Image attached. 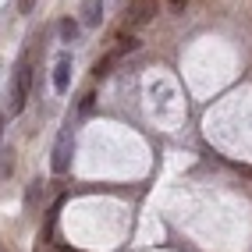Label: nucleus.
Returning <instances> with one entry per match:
<instances>
[{
    "mask_svg": "<svg viewBox=\"0 0 252 252\" xmlns=\"http://www.w3.org/2000/svg\"><path fill=\"white\" fill-rule=\"evenodd\" d=\"M29 89H32V57L25 54L14 68V78H11V110L22 114L25 103H29Z\"/></svg>",
    "mask_w": 252,
    "mask_h": 252,
    "instance_id": "1",
    "label": "nucleus"
},
{
    "mask_svg": "<svg viewBox=\"0 0 252 252\" xmlns=\"http://www.w3.org/2000/svg\"><path fill=\"white\" fill-rule=\"evenodd\" d=\"M71 153H75V135H71V128H61V135L54 142V160H50L54 174H64L71 167Z\"/></svg>",
    "mask_w": 252,
    "mask_h": 252,
    "instance_id": "2",
    "label": "nucleus"
},
{
    "mask_svg": "<svg viewBox=\"0 0 252 252\" xmlns=\"http://www.w3.org/2000/svg\"><path fill=\"white\" fill-rule=\"evenodd\" d=\"M153 14H157V0H131L125 18H128V25L139 29V25H149V22H153Z\"/></svg>",
    "mask_w": 252,
    "mask_h": 252,
    "instance_id": "3",
    "label": "nucleus"
},
{
    "mask_svg": "<svg viewBox=\"0 0 252 252\" xmlns=\"http://www.w3.org/2000/svg\"><path fill=\"white\" fill-rule=\"evenodd\" d=\"M68 82H71V54H61L57 57V68H54V89L57 93H68Z\"/></svg>",
    "mask_w": 252,
    "mask_h": 252,
    "instance_id": "4",
    "label": "nucleus"
},
{
    "mask_svg": "<svg viewBox=\"0 0 252 252\" xmlns=\"http://www.w3.org/2000/svg\"><path fill=\"white\" fill-rule=\"evenodd\" d=\"M82 22L86 25L103 22V0H82Z\"/></svg>",
    "mask_w": 252,
    "mask_h": 252,
    "instance_id": "5",
    "label": "nucleus"
},
{
    "mask_svg": "<svg viewBox=\"0 0 252 252\" xmlns=\"http://www.w3.org/2000/svg\"><path fill=\"white\" fill-rule=\"evenodd\" d=\"M57 29H61V39H64V43H75V39H78V22L64 18V22H61Z\"/></svg>",
    "mask_w": 252,
    "mask_h": 252,
    "instance_id": "6",
    "label": "nucleus"
},
{
    "mask_svg": "<svg viewBox=\"0 0 252 252\" xmlns=\"http://www.w3.org/2000/svg\"><path fill=\"white\" fill-rule=\"evenodd\" d=\"M114 61H117V54H107L103 61H96V68H93V75H96V78H103V75H110V68H114Z\"/></svg>",
    "mask_w": 252,
    "mask_h": 252,
    "instance_id": "7",
    "label": "nucleus"
},
{
    "mask_svg": "<svg viewBox=\"0 0 252 252\" xmlns=\"http://www.w3.org/2000/svg\"><path fill=\"white\" fill-rule=\"evenodd\" d=\"M93 99H96V96L86 93V96H82V103H78V110H82V114H89V110H93Z\"/></svg>",
    "mask_w": 252,
    "mask_h": 252,
    "instance_id": "8",
    "label": "nucleus"
},
{
    "mask_svg": "<svg viewBox=\"0 0 252 252\" xmlns=\"http://www.w3.org/2000/svg\"><path fill=\"white\" fill-rule=\"evenodd\" d=\"M32 7H36V0H18V14H32Z\"/></svg>",
    "mask_w": 252,
    "mask_h": 252,
    "instance_id": "9",
    "label": "nucleus"
},
{
    "mask_svg": "<svg viewBox=\"0 0 252 252\" xmlns=\"http://www.w3.org/2000/svg\"><path fill=\"white\" fill-rule=\"evenodd\" d=\"M0 252H4V249H0Z\"/></svg>",
    "mask_w": 252,
    "mask_h": 252,
    "instance_id": "10",
    "label": "nucleus"
}]
</instances>
